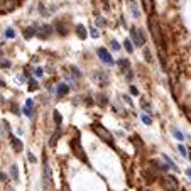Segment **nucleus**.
<instances>
[{"label":"nucleus","mask_w":191,"mask_h":191,"mask_svg":"<svg viewBox=\"0 0 191 191\" xmlns=\"http://www.w3.org/2000/svg\"><path fill=\"white\" fill-rule=\"evenodd\" d=\"M162 157H164V162H166V166H168L169 169H173V171H178V166L174 164L173 161H171V157H169V156H166V154H164Z\"/></svg>","instance_id":"obj_12"},{"label":"nucleus","mask_w":191,"mask_h":191,"mask_svg":"<svg viewBox=\"0 0 191 191\" xmlns=\"http://www.w3.org/2000/svg\"><path fill=\"white\" fill-rule=\"evenodd\" d=\"M24 114H26L27 117H34V110H32V108H29V107L24 108Z\"/></svg>","instance_id":"obj_29"},{"label":"nucleus","mask_w":191,"mask_h":191,"mask_svg":"<svg viewBox=\"0 0 191 191\" xmlns=\"http://www.w3.org/2000/svg\"><path fill=\"white\" fill-rule=\"evenodd\" d=\"M140 105H142V108L147 112V114H149V115H152V107H151V105H149V103L146 102V100H140Z\"/></svg>","instance_id":"obj_15"},{"label":"nucleus","mask_w":191,"mask_h":191,"mask_svg":"<svg viewBox=\"0 0 191 191\" xmlns=\"http://www.w3.org/2000/svg\"><path fill=\"white\" fill-rule=\"evenodd\" d=\"M140 118H142V122H144L146 125H151V118H149V115H142Z\"/></svg>","instance_id":"obj_30"},{"label":"nucleus","mask_w":191,"mask_h":191,"mask_svg":"<svg viewBox=\"0 0 191 191\" xmlns=\"http://www.w3.org/2000/svg\"><path fill=\"white\" fill-rule=\"evenodd\" d=\"M130 36H132V42L134 46H139V48H142L144 44H146V37H144V32L140 29H137V27H132L130 29Z\"/></svg>","instance_id":"obj_4"},{"label":"nucleus","mask_w":191,"mask_h":191,"mask_svg":"<svg viewBox=\"0 0 191 191\" xmlns=\"http://www.w3.org/2000/svg\"><path fill=\"white\" fill-rule=\"evenodd\" d=\"M0 181H5V174L4 173H0Z\"/></svg>","instance_id":"obj_42"},{"label":"nucleus","mask_w":191,"mask_h":191,"mask_svg":"<svg viewBox=\"0 0 191 191\" xmlns=\"http://www.w3.org/2000/svg\"><path fill=\"white\" fill-rule=\"evenodd\" d=\"M34 34H36V31H34V29H31V27H29V29H26V31H24V37H26V39L32 37Z\"/></svg>","instance_id":"obj_22"},{"label":"nucleus","mask_w":191,"mask_h":191,"mask_svg":"<svg viewBox=\"0 0 191 191\" xmlns=\"http://www.w3.org/2000/svg\"><path fill=\"white\" fill-rule=\"evenodd\" d=\"M27 157H29V161H31V162H36V157H34V156L31 154V152H29V154H27Z\"/></svg>","instance_id":"obj_40"},{"label":"nucleus","mask_w":191,"mask_h":191,"mask_svg":"<svg viewBox=\"0 0 191 191\" xmlns=\"http://www.w3.org/2000/svg\"><path fill=\"white\" fill-rule=\"evenodd\" d=\"M149 29H151V34H152V37H154V41H156V44H157L159 51H164V49H162V44H164L162 31H161V27H159V24L156 22L152 17L149 19Z\"/></svg>","instance_id":"obj_1"},{"label":"nucleus","mask_w":191,"mask_h":191,"mask_svg":"<svg viewBox=\"0 0 191 191\" xmlns=\"http://www.w3.org/2000/svg\"><path fill=\"white\" fill-rule=\"evenodd\" d=\"M9 191H12V189H9Z\"/></svg>","instance_id":"obj_46"},{"label":"nucleus","mask_w":191,"mask_h":191,"mask_svg":"<svg viewBox=\"0 0 191 191\" xmlns=\"http://www.w3.org/2000/svg\"><path fill=\"white\" fill-rule=\"evenodd\" d=\"M34 73H36V76H37V78L42 76V70H41V68H36V70H34Z\"/></svg>","instance_id":"obj_35"},{"label":"nucleus","mask_w":191,"mask_h":191,"mask_svg":"<svg viewBox=\"0 0 191 191\" xmlns=\"http://www.w3.org/2000/svg\"><path fill=\"white\" fill-rule=\"evenodd\" d=\"M70 73H71V74H73V76H74V78H80V76H81L80 70H78V68H74V66H71V68H70Z\"/></svg>","instance_id":"obj_23"},{"label":"nucleus","mask_w":191,"mask_h":191,"mask_svg":"<svg viewBox=\"0 0 191 191\" xmlns=\"http://www.w3.org/2000/svg\"><path fill=\"white\" fill-rule=\"evenodd\" d=\"M142 4H144V10L151 12V0H142Z\"/></svg>","instance_id":"obj_26"},{"label":"nucleus","mask_w":191,"mask_h":191,"mask_svg":"<svg viewBox=\"0 0 191 191\" xmlns=\"http://www.w3.org/2000/svg\"><path fill=\"white\" fill-rule=\"evenodd\" d=\"M178 151H179V154H181V156H188L186 147H184V146H179V147H178Z\"/></svg>","instance_id":"obj_31"},{"label":"nucleus","mask_w":191,"mask_h":191,"mask_svg":"<svg viewBox=\"0 0 191 191\" xmlns=\"http://www.w3.org/2000/svg\"><path fill=\"white\" fill-rule=\"evenodd\" d=\"M118 66L122 68V71H127V68H129L130 64H129V61H127V59H118Z\"/></svg>","instance_id":"obj_18"},{"label":"nucleus","mask_w":191,"mask_h":191,"mask_svg":"<svg viewBox=\"0 0 191 191\" xmlns=\"http://www.w3.org/2000/svg\"><path fill=\"white\" fill-rule=\"evenodd\" d=\"M90 34H92V37H95V39L98 37V31H96L95 27H92V29H90Z\"/></svg>","instance_id":"obj_33"},{"label":"nucleus","mask_w":191,"mask_h":191,"mask_svg":"<svg viewBox=\"0 0 191 191\" xmlns=\"http://www.w3.org/2000/svg\"><path fill=\"white\" fill-rule=\"evenodd\" d=\"M2 66H5V68H9V66H10V63H9V61H4V63H2Z\"/></svg>","instance_id":"obj_41"},{"label":"nucleus","mask_w":191,"mask_h":191,"mask_svg":"<svg viewBox=\"0 0 191 191\" xmlns=\"http://www.w3.org/2000/svg\"><path fill=\"white\" fill-rule=\"evenodd\" d=\"M92 129H93V132L96 134V135L100 137L102 140H105L107 144H114V137H112V134L108 132L103 125H98V124H93L92 125Z\"/></svg>","instance_id":"obj_2"},{"label":"nucleus","mask_w":191,"mask_h":191,"mask_svg":"<svg viewBox=\"0 0 191 191\" xmlns=\"http://www.w3.org/2000/svg\"><path fill=\"white\" fill-rule=\"evenodd\" d=\"M124 102H127V105H130V107H132V105H134V103H132V100H130V98H129V96H127V95H124Z\"/></svg>","instance_id":"obj_36"},{"label":"nucleus","mask_w":191,"mask_h":191,"mask_svg":"<svg viewBox=\"0 0 191 191\" xmlns=\"http://www.w3.org/2000/svg\"><path fill=\"white\" fill-rule=\"evenodd\" d=\"M37 34H39L41 37H49V36L52 34V29H51L49 26H44V27H41V31H39Z\"/></svg>","instance_id":"obj_10"},{"label":"nucleus","mask_w":191,"mask_h":191,"mask_svg":"<svg viewBox=\"0 0 191 191\" xmlns=\"http://www.w3.org/2000/svg\"><path fill=\"white\" fill-rule=\"evenodd\" d=\"M76 34H78L80 39H85V37H86V31H85V27L83 26H78L76 27Z\"/></svg>","instance_id":"obj_14"},{"label":"nucleus","mask_w":191,"mask_h":191,"mask_svg":"<svg viewBox=\"0 0 191 191\" xmlns=\"http://www.w3.org/2000/svg\"><path fill=\"white\" fill-rule=\"evenodd\" d=\"M42 186L46 191L52 188V178H51V168H49L48 161H44V171H42Z\"/></svg>","instance_id":"obj_5"},{"label":"nucleus","mask_w":191,"mask_h":191,"mask_svg":"<svg viewBox=\"0 0 191 191\" xmlns=\"http://www.w3.org/2000/svg\"><path fill=\"white\" fill-rule=\"evenodd\" d=\"M56 92H58V96H64L68 92H70V88H68V85L61 83V85L58 86V90H56Z\"/></svg>","instance_id":"obj_11"},{"label":"nucleus","mask_w":191,"mask_h":191,"mask_svg":"<svg viewBox=\"0 0 191 191\" xmlns=\"http://www.w3.org/2000/svg\"><path fill=\"white\" fill-rule=\"evenodd\" d=\"M130 93H132V95H139V90H137L135 86H130Z\"/></svg>","instance_id":"obj_38"},{"label":"nucleus","mask_w":191,"mask_h":191,"mask_svg":"<svg viewBox=\"0 0 191 191\" xmlns=\"http://www.w3.org/2000/svg\"><path fill=\"white\" fill-rule=\"evenodd\" d=\"M184 114H186V117H188V118H189V122H191V108L184 107Z\"/></svg>","instance_id":"obj_34"},{"label":"nucleus","mask_w":191,"mask_h":191,"mask_svg":"<svg viewBox=\"0 0 191 191\" xmlns=\"http://www.w3.org/2000/svg\"><path fill=\"white\" fill-rule=\"evenodd\" d=\"M10 140H12V146H14V149H15V151H17V152H20V151H22V142H20V140H19L17 139V137H14V135H10Z\"/></svg>","instance_id":"obj_9"},{"label":"nucleus","mask_w":191,"mask_h":191,"mask_svg":"<svg viewBox=\"0 0 191 191\" xmlns=\"http://www.w3.org/2000/svg\"><path fill=\"white\" fill-rule=\"evenodd\" d=\"M96 24H98V26H105V20H103L102 17H96Z\"/></svg>","instance_id":"obj_37"},{"label":"nucleus","mask_w":191,"mask_h":191,"mask_svg":"<svg viewBox=\"0 0 191 191\" xmlns=\"http://www.w3.org/2000/svg\"><path fill=\"white\" fill-rule=\"evenodd\" d=\"M71 149H73V154L76 156L80 161H83V162H86L88 159H86V156L83 154V149H81V144H80V139H73L71 140Z\"/></svg>","instance_id":"obj_6"},{"label":"nucleus","mask_w":191,"mask_h":191,"mask_svg":"<svg viewBox=\"0 0 191 191\" xmlns=\"http://www.w3.org/2000/svg\"><path fill=\"white\" fill-rule=\"evenodd\" d=\"M140 191H149V189H140Z\"/></svg>","instance_id":"obj_45"},{"label":"nucleus","mask_w":191,"mask_h":191,"mask_svg":"<svg viewBox=\"0 0 191 191\" xmlns=\"http://www.w3.org/2000/svg\"><path fill=\"white\" fill-rule=\"evenodd\" d=\"M54 122H56V125H58V127H61L63 117H61V114H59L58 110H54Z\"/></svg>","instance_id":"obj_19"},{"label":"nucleus","mask_w":191,"mask_h":191,"mask_svg":"<svg viewBox=\"0 0 191 191\" xmlns=\"http://www.w3.org/2000/svg\"><path fill=\"white\" fill-rule=\"evenodd\" d=\"M188 157H189V161H191V152H189V154H188Z\"/></svg>","instance_id":"obj_44"},{"label":"nucleus","mask_w":191,"mask_h":191,"mask_svg":"<svg viewBox=\"0 0 191 191\" xmlns=\"http://www.w3.org/2000/svg\"><path fill=\"white\" fill-rule=\"evenodd\" d=\"M161 186L164 188L166 191H178L179 183H178V179L173 176V174H166V176L161 179Z\"/></svg>","instance_id":"obj_3"},{"label":"nucleus","mask_w":191,"mask_h":191,"mask_svg":"<svg viewBox=\"0 0 191 191\" xmlns=\"http://www.w3.org/2000/svg\"><path fill=\"white\" fill-rule=\"evenodd\" d=\"M144 56H146V61L147 63H152V56H151V51H149V49H144Z\"/></svg>","instance_id":"obj_25"},{"label":"nucleus","mask_w":191,"mask_h":191,"mask_svg":"<svg viewBox=\"0 0 191 191\" xmlns=\"http://www.w3.org/2000/svg\"><path fill=\"white\" fill-rule=\"evenodd\" d=\"M59 135H61V132H59V130H58V132H54V135H52V139H51V146H52V147L56 146V142H58Z\"/></svg>","instance_id":"obj_24"},{"label":"nucleus","mask_w":191,"mask_h":191,"mask_svg":"<svg viewBox=\"0 0 191 191\" xmlns=\"http://www.w3.org/2000/svg\"><path fill=\"white\" fill-rule=\"evenodd\" d=\"M173 134H174V137H176L178 140H184V134L181 132V130H178L176 127H173Z\"/></svg>","instance_id":"obj_17"},{"label":"nucleus","mask_w":191,"mask_h":191,"mask_svg":"<svg viewBox=\"0 0 191 191\" xmlns=\"http://www.w3.org/2000/svg\"><path fill=\"white\" fill-rule=\"evenodd\" d=\"M112 49H114V51H118V49H120V44H118L117 41H112Z\"/></svg>","instance_id":"obj_32"},{"label":"nucleus","mask_w":191,"mask_h":191,"mask_svg":"<svg viewBox=\"0 0 191 191\" xmlns=\"http://www.w3.org/2000/svg\"><path fill=\"white\" fill-rule=\"evenodd\" d=\"M93 80H95L98 85L105 86V85L108 83V74L103 73V71H96V73H93Z\"/></svg>","instance_id":"obj_8"},{"label":"nucleus","mask_w":191,"mask_h":191,"mask_svg":"<svg viewBox=\"0 0 191 191\" xmlns=\"http://www.w3.org/2000/svg\"><path fill=\"white\" fill-rule=\"evenodd\" d=\"M37 88H39L37 81L36 80H29V90H31V92H34V90H37Z\"/></svg>","instance_id":"obj_21"},{"label":"nucleus","mask_w":191,"mask_h":191,"mask_svg":"<svg viewBox=\"0 0 191 191\" xmlns=\"http://www.w3.org/2000/svg\"><path fill=\"white\" fill-rule=\"evenodd\" d=\"M5 37H9V39L15 37V31L14 29H7V31H5Z\"/></svg>","instance_id":"obj_27"},{"label":"nucleus","mask_w":191,"mask_h":191,"mask_svg":"<svg viewBox=\"0 0 191 191\" xmlns=\"http://www.w3.org/2000/svg\"><path fill=\"white\" fill-rule=\"evenodd\" d=\"M10 176H12V179H14V181L19 179V173H17V168H15V166H12V168H10Z\"/></svg>","instance_id":"obj_20"},{"label":"nucleus","mask_w":191,"mask_h":191,"mask_svg":"<svg viewBox=\"0 0 191 191\" xmlns=\"http://www.w3.org/2000/svg\"><path fill=\"white\" fill-rule=\"evenodd\" d=\"M98 102H100V105H107L108 100H107V96H105V95H98Z\"/></svg>","instance_id":"obj_28"},{"label":"nucleus","mask_w":191,"mask_h":191,"mask_svg":"<svg viewBox=\"0 0 191 191\" xmlns=\"http://www.w3.org/2000/svg\"><path fill=\"white\" fill-rule=\"evenodd\" d=\"M186 174H188V178L191 179V169H186Z\"/></svg>","instance_id":"obj_43"},{"label":"nucleus","mask_w":191,"mask_h":191,"mask_svg":"<svg viewBox=\"0 0 191 191\" xmlns=\"http://www.w3.org/2000/svg\"><path fill=\"white\" fill-rule=\"evenodd\" d=\"M130 10H132V15H134V17H139V15H140L139 7H137L135 2H130Z\"/></svg>","instance_id":"obj_13"},{"label":"nucleus","mask_w":191,"mask_h":191,"mask_svg":"<svg viewBox=\"0 0 191 191\" xmlns=\"http://www.w3.org/2000/svg\"><path fill=\"white\" fill-rule=\"evenodd\" d=\"M124 46H125V49H127V52H134V42L130 39H125Z\"/></svg>","instance_id":"obj_16"},{"label":"nucleus","mask_w":191,"mask_h":191,"mask_svg":"<svg viewBox=\"0 0 191 191\" xmlns=\"http://www.w3.org/2000/svg\"><path fill=\"white\" fill-rule=\"evenodd\" d=\"M26 107H29V108H32V107H34V102H32V100H31V98H29V100H27V102H26Z\"/></svg>","instance_id":"obj_39"},{"label":"nucleus","mask_w":191,"mask_h":191,"mask_svg":"<svg viewBox=\"0 0 191 191\" xmlns=\"http://www.w3.org/2000/svg\"><path fill=\"white\" fill-rule=\"evenodd\" d=\"M98 58L102 59L105 64H114V58L105 48H98Z\"/></svg>","instance_id":"obj_7"}]
</instances>
